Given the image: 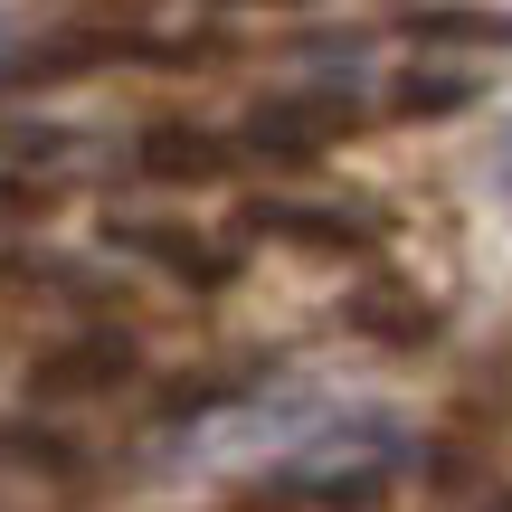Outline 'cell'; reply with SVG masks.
I'll return each instance as SVG.
<instances>
[{
	"instance_id": "cell-2",
	"label": "cell",
	"mask_w": 512,
	"mask_h": 512,
	"mask_svg": "<svg viewBox=\"0 0 512 512\" xmlns=\"http://www.w3.org/2000/svg\"><path fill=\"white\" fill-rule=\"evenodd\" d=\"M228 162H238V143H219V133H200V124H152L143 143H133V171H143V181H171V190L219 181Z\"/></svg>"
},
{
	"instance_id": "cell-7",
	"label": "cell",
	"mask_w": 512,
	"mask_h": 512,
	"mask_svg": "<svg viewBox=\"0 0 512 512\" xmlns=\"http://www.w3.org/2000/svg\"><path fill=\"white\" fill-rule=\"evenodd\" d=\"M456 105H475L465 76H408L399 86V114H456Z\"/></svg>"
},
{
	"instance_id": "cell-3",
	"label": "cell",
	"mask_w": 512,
	"mask_h": 512,
	"mask_svg": "<svg viewBox=\"0 0 512 512\" xmlns=\"http://www.w3.org/2000/svg\"><path fill=\"white\" fill-rule=\"evenodd\" d=\"M342 124H351V114L323 105V95H285V105H256L247 114V152H266V162H313Z\"/></svg>"
},
{
	"instance_id": "cell-9",
	"label": "cell",
	"mask_w": 512,
	"mask_h": 512,
	"mask_svg": "<svg viewBox=\"0 0 512 512\" xmlns=\"http://www.w3.org/2000/svg\"><path fill=\"white\" fill-rule=\"evenodd\" d=\"M228 10H304V0H228Z\"/></svg>"
},
{
	"instance_id": "cell-8",
	"label": "cell",
	"mask_w": 512,
	"mask_h": 512,
	"mask_svg": "<svg viewBox=\"0 0 512 512\" xmlns=\"http://www.w3.org/2000/svg\"><path fill=\"white\" fill-rule=\"evenodd\" d=\"M408 29L418 38H503V19H484V10H418Z\"/></svg>"
},
{
	"instance_id": "cell-5",
	"label": "cell",
	"mask_w": 512,
	"mask_h": 512,
	"mask_svg": "<svg viewBox=\"0 0 512 512\" xmlns=\"http://www.w3.org/2000/svg\"><path fill=\"white\" fill-rule=\"evenodd\" d=\"M114 247H133V256H152V266H171V275H190V285H228V275H238V256H228V247H209V238H190V228H152V219H133V228H114Z\"/></svg>"
},
{
	"instance_id": "cell-4",
	"label": "cell",
	"mask_w": 512,
	"mask_h": 512,
	"mask_svg": "<svg viewBox=\"0 0 512 512\" xmlns=\"http://www.w3.org/2000/svg\"><path fill=\"white\" fill-rule=\"evenodd\" d=\"M247 228H256V238H285V247H313V256H351V247H370V228L351 219V209H304V200H256Z\"/></svg>"
},
{
	"instance_id": "cell-1",
	"label": "cell",
	"mask_w": 512,
	"mask_h": 512,
	"mask_svg": "<svg viewBox=\"0 0 512 512\" xmlns=\"http://www.w3.org/2000/svg\"><path fill=\"white\" fill-rule=\"evenodd\" d=\"M133 370H143L133 332H76L67 351L38 361V389H48V399H95V389H124Z\"/></svg>"
},
{
	"instance_id": "cell-10",
	"label": "cell",
	"mask_w": 512,
	"mask_h": 512,
	"mask_svg": "<svg viewBox=\"0 0 512 512\" xmlns=\"http://www.w3.org/2000/svg\"><path fill=\"white\" fill-rule=\"evenodd\" d=\"M503 512H512V503H503Z\"/></svg>"
},
{
	"instance_id": "cell-6",
	"label": "cell",
	"mask_w": 512,
	"mask_h": 512,
	"mask_svg": "<svg viewBox=\"0 0 512 512\" xmlns=\"http://www.w3.org/2000/svg\"><path fill=\"white\" fill-rule=\"evenodd\" d=\"M351 332H370V342H427V332H437V313H427V304H399V294H380V285H370V294H351Z\"/></svg>"
}]
</instances>
